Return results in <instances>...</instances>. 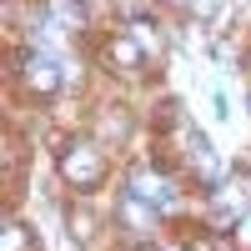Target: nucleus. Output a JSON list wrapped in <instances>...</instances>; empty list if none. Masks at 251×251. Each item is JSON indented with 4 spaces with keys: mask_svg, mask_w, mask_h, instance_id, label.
<instances>
[{
    "mask_svg": "<svg viewBox=\"0 0 251 251\" xmlns=\"http://www.w3.org/2000/svg\"><path fill=\"white\" fill-rule=\"evenodd\" d=\"M186 251H211V241H206V236H201V241H191V246H186Z\"/></svg>",
    "mask_w": 251,
    "mask_h": 251,
    "instance_id": "obj_8",
    "label": "nucleus"
},
{
    "mask_svg": "<svg viewBox=\"0 0 251 251\" xmlns=\"http://www.w3.org/2000/svg\"><path fill=\"white\" fill-rule=\"evenodd\" d=\"M136 251H161V246H151V241H141V246H136Z\"/></svg>",
    "mask_w": 251,
    "mask_h": 251,
    "instance_id": "obj_9",
    "label": "nucleus"
},
{
    "mask_svg": "<svg viewBox=\"0 0 251 251\" xmlns=\"http://www.w3.org/2000/svg\"><path fill=\"white\" fill-rule=\"evenodd\" d=\"M236 226H241V231H236V236H241V241L251 246V216H246V221H236Z\"/></svg>",
    "mask_w": 251,
    "mask_h": 251,
    "instance_id": "obj_7",
    "label": "nucleus"
},
{
    "mask_svg": "<svg viewBox=\"0 0 251 251\" xmlns=\"http://www.w3.org/2000/svg\"><path fill=\"white\" fill-rule=\"evenodd\" d=\"M20 75H25V86H30V91H40V96H50V91L60 86V66H55L50 55H40V50L20 55Z\"/></svg>",
    "mask_w": 251,
    "mask_h": 251,
    "instance_id": "obj_2",
    "label": "nucleus"
},
{
    "mask_svg": "<svg viewBox=\"0 0 251 251\" xmlns=\"http://www.w3.org/2000/svg\"><path fill=\"white\" fill-rule=\"evenodd\" d=\"M111 60H116V66H131V71H136V66H141V46H136L131 35H116V40H111Z\"/></svg>",
    "mask_w": 251,
    "mask_h": 251,
    "instance_id": "obj_4",
    "label": "nucleus"
},
{
    "mask_svg": "<svg viewBox=\"0 0 251 251\" xmlns=\"http://www.w3.org/2000/svg\"><path fill=\"white\" fill-rule=\"evenodd\" d=\"M5 231H10V236H5V251H20V246H25V226H5Z\"/></svg>",
    "mask_w": 251,
    "mask_h": 251,
    "instance_id": "obj_5",
    "label": "nucleus"
},
{
    "mask_svg": "<svg viewBox=\"0 0 251 251\" xmlns=\"http://www.w3.org/2000/svg\"><path fill=\"white\" fill-rule=\"evenodd\" d=\"M131 191H136L146 206H171V201H176V196H171V186L156 181V176H136V181H131Z\"/></svg>",
    "mask_w": 251,
    "mask_h": 251,
    "instance_id": "obj_3",
    "label": "nucleus"
},
{
    "mask_svg": "<svg viewBox=\"0 0 251 251\" xmlns=\"http://www.w3.org/2000/svg\"><path fill=\"white\" fill-rule=\"evenodd\" d=\"M60 176H66L71 186H80V191H91V186L106 181V156H100V146H71L66 156H60Z\"/></svg>",
    "mask_w": 251,
    "mask_h": 251,
    "instance_id": "obj_1",
    "label": "nucleus"
},
{
    "mask_svg": "<svg viewBox=\"0 0 251 251\" xmlns=\"http://www.w3.org/2000/svg\"><path fill=\"white\" fill-rule=\"evenodd\" d=\"M191 10H201V15H211V10H216V0H191Z\"/></svg>",
    "mask_w": 251,
    "mask_h": 251,
    "instance_id": "obj_6",
    "label": "nucleus"
}]
</instances>
